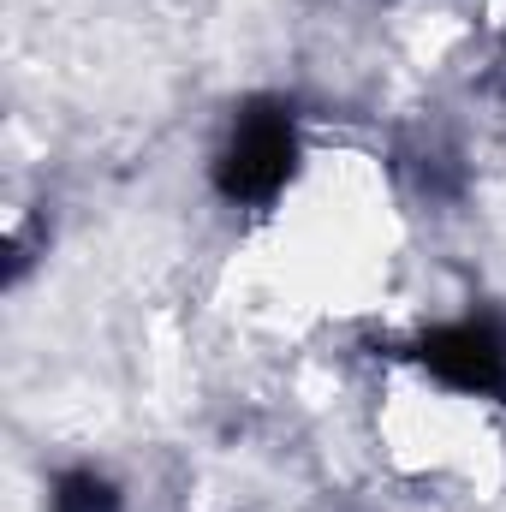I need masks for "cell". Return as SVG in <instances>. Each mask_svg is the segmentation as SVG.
Returning <instances> with one entry per match:
<instances>
[{"label": "cell", "instance_id": "obj_1", "mask_svg": "<svg viewBox=\"0 0 506 512\" xmlns=\"http://www.w3.org/2000/svg\"><path fill=\"white\" fill-rule=\"evenodd\" d=\"M292 161H298V137H292L286 108L280 102H251L233 120V137L215 161V185L233 203H262L292 179Z\"/></svg>", "mask_w": 506, "mask_h": 512}, {"label": "cell", "instance_id": "obj_3", "mask_svg": "<svg viewBox=\"0 0 506 512\" xmlns=\"http://www.w3.org/2000/svg\"><path fill=\"white\" fill-rule=\"evenodd\" d=\"M54 512H120V495L96 471H66L54 483Z\"/></svg>", "mask_w": 506, "mask_h": 512}, {"label": "cell", "instance_id": "obj_2", "mask_svg": "<svg viewBox=\"0 0 506 512\" xmlns=\"http://www.w3.org/2000/svg\"><path fill=\"white\" fill-rule=\"evenodd\" d=\"M417 364L459 393L506 399V334L495 322H447V328L423 334Z\"/></svg>", "mask_w": 506, "mask_h": 512}]
</instances>
